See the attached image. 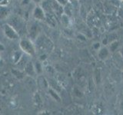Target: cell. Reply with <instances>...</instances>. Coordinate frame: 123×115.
<instances>
[{"label":"cell","instance_id":"cell-23","mask_svg":"<svg viewBox=\"0 0 123 115\" xmlns=\"http://www.w3.org/2000/svg\"><path fill=\"white\" fill-rule=\"evenodd\" d=\"M29 2V0H22V5H26V4H28Z\"/></svg>","mask_w":123,"mask_h":115},{"label":"cell","instance_id":"cell-16","mask_svg":"<svg viewBox=\"0 0 123 115\" xmlns=\"http://www.w3.org/2000/svg\"><path fill=\"white\" fill-rule=\"evenodd\" d=\"M34 102H35V104H36V105H37L38 107H40V105L42 104V103L41 97H40V95H39V94L38 93V92L35 94V95H34Z\"/></svg>","mask_w":123,"mask_h":115},{"label":"cell","instance_id":"cell-14","mask_svg":"<svg viewBox=\"0 0 123 115\" xmlns=\"http://www.w3.org/2000/svg\"><path fill=\"white\" fill-rule=\"evenodd\" d=\"M34 68L36 70V75H41L42 72V65L40 61H36L34 64Z\"/></svg>","mask_w":123,"mask_h":115},{"label":"cell","instance_id":"cell-6","mask_svg":"<svg viewBox=\"0 0 123 115\" xmlns=\"http://www.w3.org/2000/svg\"><path fill=\"white\" fill-rule=\"evenodd\" d=\"M49 1H50V3H51L53 13L56 14V15H58V16H61L64 12L63 6H62L61 4H59L56 0H49Z\"/></svg>","mask_w":123,"mask_h":115},{"label":"cell","instance_id":"cell-13","mask_svg":"<svg viewBox=\"0 0 123 115\" xmlns=\"http://www.w3.org/2000/svg\"><path fill=\"white\" fill-rule=\"evenodd\" d=\"M38 84H39V86H41L42 88L48 87V81L42 76H39L38 78Z\"/></svg>","mask_w":123,"mask_h":115},{"label":"cell","instance_id":"cell-3","mask_svg":"<svg viewBox=\"0 0 123 115\" xmlns=\"http://www.w3.org/2000/svg\"><path fill=\"white\" fill-rule=\"evenodd\" d=\"M9 24L11 25L13 28L17 31L18 33L22 32L25 29V22L20 17L18 16H13L12 17Z\"/></svg>","mask_w":123,"mask_h":115},{"label":"cell","instance_id":"cell-7","mask_svg":"<svg viewBox=\"0 0 123 115\" xmlns=\"http://www.w3.org/2000/svg\"><path fill=\"white\" fill-rule=\"evenodd\" d=\"M23 71H24L26 75H28L29 77H34L36 75V70H35V68H34V64L32 61H28V62L26 63Z\"/></svg>","mask_w":123,"mask_h":115},{"label":"cell","instance_id":"cell-8","mask_svg":"<svg viewBox=\"0 0 123 115\" xmlns=\"http://www.w3.org/2000/svg\"><path fill=\"white\" fill-rule=\"evenodd\" d=\"M47 24L51 27L56 26V18H55V15L53 13H45V20Z\"/></svg>","mask_w":123,"mask_h":115},{"label":"cell","instance_id":"cell-19","mask_svg":"<svg viewBox=\"0 0 123 115\" xmlns=\"http://www.w3.org/2000/svg\"><path fill=\"white\" fill-rule=\"evenodd\" d=\"M56 1L59 4H61L62 6H63L67 4V0H56Z\"/></svg>","mask_w":123,"mask_h":115},{"label":"cell","instance_id":"cell-21","mask_svg":"<svg viewBox=\"0 0 123 115\" xmlns=\"http://www.w3.org/2000/svg\"><path fill=\"white\" fill-rule=\"evenodd\" d=\"M5 46H4V45H2V43H0V52H2L3 51H5Z\"/></svg>","mask_w":123,"mask_h":115},{"label":"cell","instance_id":"cell-10","mask_svg":"<svg viewBox=\"0 0 123 115\" xmlns=\"http://www.w3.org/2000/svg\"><path fill=\"white\" fill-rule=\"evenodd\" d=\"M109 55V49L105 47H103L102 48H100L98 50V56L99 58V59L101 60H105L108 58V57Z\"/></svg>","mask_w":123,"mask_h":115},{"label":"cell","instance_id":"cell-5","mask_svg":"<svg viewBox=\"0 0 123 115\" xmlns=\"http://www.w3.org/2000/svg\"><path fill=\"white\" fill-rule=\"evenodd\" d=\"M39 32H40V27L38 25V24L36 22H32L29 28V33L31 39L32 41L36 40L38 37V35H39Z\"/></svg>","mask_w":123,"mask_h":115},{"label":"cell","instance_id":"cell-12","mask_svg":"<svg viewBox=\"0 0 123 115\" xmlns=\"http://www.w3.org/2000/svg\"><path fill=\"white\" fill-rule=\"evenodd\" d=\"M23 56L22 53L21 52L19 51H15L13 55H12V61H13V63L14 64H16L18 63L19 60H20L22 58V57Z\"/></svg>","mask_w":123,"mask_h":115},{"label":"cell","instance_id":"cell-24","mask_svg":"<svg viewBox=\"0 0 123 115\" xmlns=\"http://www.w3.org/2000/svg\"><path fill=\"white\" fill-rule=\"evenodd\" d=\"M40 59L42 61H44L45 59H46V55H42L40 56Z\"/></svg>","mask_w":123,"mask_h":115},{"label":"cell","instance_id":"cell-15","mask_svg":"<svg viewBox=\"0 0 123 115\" xmlns=\"http://www.w3.org/2000/svg\"><path fill=\"white\" fill-rule=\"evenodd\" d=\"M49 94L52 96V97L55 100V101H60V98H59V94H57V92L55 91V89H53V88H49Z\"/></svg>","mask_w":123,"mask_h":115},{"label":"cell","instance_id":"cell-4","mask_svg":"<svg viewBox=\"0 0 123 115\" xmlns=\"http://www.w3.org/2000/svg\"><path fill=\"white\" fill-rule=\"evenodd\" d=\"M32 16L36 21H45V12L42 9V6H36L33 9Z\"/></svg>","mask_w":123,"mask_h":115},{"label":"cell","instance_id":"cell-2","mask_svg":"<svg viewBox=\"0 0 123 115\" xmlns=\"http://www.w3.org/2000/svg\"><path fill=\"white\" fill-rule=\"evenodd\" d=\"M3 31L5 35L10 40H17L19 38V34L12 26L7 23L3 27Z\"/></svg>","mask_w":123,"mask_h":115},{"label":"cell","instance_id":"cell-11","mask_svg":"<svg viewBox=\"0 0 123 115\" xmlns=\"http://www.w3.org/2000/svg\"><path fill=\"white\" fill-rule=\"evenodd\" d=\"M9 15V10L7 6H0V19H6Z\"/></svg>","mask_w":123,"mask_h":115},{"label":"cell","instance_id":"cell-20","mask_svg":"<svg viewBox=\"0 0 123 115\" xmlns=\"http://www.w3.org/2000/svg\"><path fill=\"white\" fill-rule=\"evenodd\" d=\"M93 47L95 50H99L100 49V43L99 42H96L93 45Z\"/></svg>","mask_w":123,"mask_h":115},{"label":"cell","instance_id":"cell-1","mask_svg":"<svg viewBox=\"0 0 123 115\" xmlns=\"http://www.w3.org/2000/svg\"><path fill=\"white\" fill-rule=\"evenodd\" d=\"M19 47L22 52L29 56H34L36 53V46L34 45L32 40L28 38H22L19 41Z\"/></svg>","mask_w":123,"mask_h":115},{"label":"cell","instance_id":"cell-22","mask_svg":"<svg viewBox=\"0 0 123 115\" xmlns=\"http://www.w3.org/2000/svg\"><path fill=\"white\" fill-rule=\"evenodd\" d=\"M32 1L33 2H35L36 4H39V3H41L42 2V0H32Z\"/></svg>","mask_w":123,"mask_h":115},{"label":"cell","instance_id":"cell-18","mask_svg":"<svg viewBox=\"0 0 123 115\" xmlns=\"http://www.w3.org/2000/svg\"><path fill=\"white\" fill-rule=\"evenodd\" d=\"M9 3V0H0V6H8Z\"/></svg>","mask_w":123,"mask_h":115},{"label":"cell","instance_id":"cell-17","mask_svg":"<svg viewBox=\"0 0 123 115\" xmlns=\"http://www.w3.org/2000/svg\"><path fill=\"white\" fill-rule=\"evenodd\" d=\"M118 46V41H114L112 42H111V44H110V50L113 52H115V50L117 49Z\"/></svg>","mask_w":123,"mask_h":115},{"label":"cell","instance_id":"cell-9","mask_svg":"<svg viewBox=\"0 0 123 115\" xmlns=\"http://www.w3.org/2000/svg\"><path fill=\"white\" fill-rule=\"evenodd\" d=\"M11 72L12 75H14L15 78L18 80H22L25 78V73L24 72L23 70H21V69H18V68H12L11 70Z\"/></svg>","mask_w":123,"mask_h":115},{"label":"cell","instance_id":"cell-25","mask_svg":"<svg viewBox=\"0 0 123 115\" xmlns=\"http://www.w3.org/2000/svg\"><path fill=\"white\" fill-rule=\"evenodd\" d=\"M120 1H121V2H123V0H120Z\"/></svg>","mask_w":123,"mask_h":115}]
</instances>
